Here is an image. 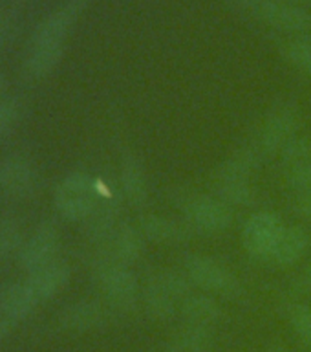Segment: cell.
Wrapping results in <instances>:
<instances>
[{
  "label": "cell",
  "mask_w": 311,
  "mask_h": 352,
  "mask_svg": "<svg viewBox=\"0 0 311 352\" xmlns=\"http://www.w3.org/2000/svg\"><path fill=\"white\" fill-rule=\"evenodd\" d=\"M180 314L183 323L213 327L222 318V308L216 297L207 292H192L180 302Z\"/></svg>",
  "instance_id": "e0dca14e"
},
{
  "label": "cell",
  "mask_w": 311,
  "mask_h": 352,
  "mask_svg": "<svg viewBox=\"0 0 311 352\" xmlns=\"http://www.w3.org/2000/svg\"><path fill=\"white\" fill-rule=\"evenodd\" d=\"M59 230L54 222H43L37 230L33 231V235L30 236V241L22 246L21 250V266L22 268L35 272V270L43 268L46 264L54 261L55 253L59 250Z\"/></svg>",
  "instance_id": "9c48e42d"
},
{
  "label": "cell",
  "mask_w": 311,
  "mask_h": 352,
  "mask_svg": "<svg viewBox=\"0 0 311 352\" xmlns=\"http://www.w3.org/2000/svg\"><path fill=\"white\" fill-rule=\"evenodd\" d=\"M233 352H240V351H233Z\"/></svg>",
  "instance_id": "8d00e7d4"
},
{
  "label": "cell",
  "mask_w": 311,
  "mask_h": 352,
  "mask_svg": "<svg viewBox=\"0 0 311 352\" xmlns=\"http://www.w3.org/2000/svg\"><path fill=\"white\" fill-rule=\"evenodd\" d=\"M284 175L286 184H288L293 191L299 192V195L311 191V164L304 165V167H299V169L286 170Z\"/></svg>",
  "instance_id": "f1b7e54d"
},
{
  "label": "cell",
  "mask_w": 311,
  "mask_h": 352,
  "mask_svg": "<svg viewBox=\"0 0 311 352\" xmlns=\"http://www.w3.org/2000/svg\"><path fill=\"white\" fill-rule=\"evenodd\" d=\"M260 151L240 147L220 165L216 175V197L231 208H247L257 200V187L253 184L258 167Z\"/></svg>",
  "instance_id": "6da1fadb"
},
{
  "label": "cell",
  "mask_w": 311,
  "mask_h": 352,
  "mask_svg": "<svg viewBox=\"0 0 311 352\" xmlns=\"http://www.w3.org/2000/svg\"><path fill=\"white\" fill-rule=\"evenodd\" d=\"M121 192L132 208H143L148 200V180L136 154L126 153L119 167Z\"/></svg>",
  "instance_id": "7c38bea8"
},
{
  "label": "cell",
  "mask_w": 311,
  "mask_h": 352,
  "mask_svg": "<svg viewBox=\"0 0 311 352\" xmlns=\"http://www.w3.org/2000/svg\"><path fill=\"white\" fill-rule=\"evenodd\" d=\"M167 352H169V351H167Z\"/></svg>",
  "instance_id": "74e56055"
},
{
  "label": "cell",
  "mask_w": 311,
  "mask_h": 352,
  "mask_svg": "<svg viewBox=\"0 0 311 352\" xmlns=\"http://www.w3.org/2000/svg\"><path fill=\"white\" fill-rule=\"evenodd\" d=\"M154 275L158 277V280L167 288V290L172 294L176 301L181 302L187 296L192 294V283L191 279L187 277L185 272H178V270L172 268H163L154 272Z\"/></svg>",
  "instance_id": "d4e9b609"
},
{
  "label": "cell",
  "mask_w": 311,
  "mask_h": 352,
  "mask_svg": "<svg viewBox=\"0 0 311 352\" xmlns=\"http://www.w3.org/2000/svg\"><path fill=\"white\" fill-rule=\"evenodd\" d=\"M97 283L106 301L117 312H132L136 308L141 288L128 264L103 257L97 263Z\"/></svg>",
  "instance_id": "277c9868"
},
{
  "label": "cell",
  "mask_w": 311,
  "mask_h": 352,
  "mask_svg": "<svg viewBox=\"0 0 311 352\" xmlns=\"http://www.w3.org/2000/svg\"><path fill=\"white\" fill-rule=\"evenodd\" d=\"M301 285H302V288H304V290L311 292V261L306 264V266H304V270H302Z\"/></svg>",
  "instance_id": "4dcf8cb0"
},
{
  "label": "cell",
  "mask_w": 311,
  "mask_h": 352,
  "mask_svg": "<svg viewBox=\"0 0 311 352\" xmlns=\"http://www.w3.org/2000/svg\"><path fill=\"white\" fill-rule=\"evenodd\" d=\"M92 0H70L62 8L46 16L33 33L32 44H62L70 28Z\"/></svg>",
  "instance_id": "30bf717a"
},
{
  "label": "cell",
  "mask_w": 311,
  "mask_h": 352,
  "mask_svg": "<svg viewBox=\"0 0 311 352\" xmlns=\"http://www.w3.org/2000/svg\"><path fill=\"white\" fill-rule=\"evenodd\" d=\"M176 208L183 214V220L192 231L203 235H218L233 226L235 211L216 195L205 192H178L174 198Z\"/></svg>",
  "instance_id": "7a4b0ae2"
},
{
  "label": "cell",
  "mask_w": 311,
  "mask_h": 352,
  "mask_svg": "<svg viewBox=\"0 0 311 352\" xmlns=\"http://www.w3.org/2000/svg\"><path fill=\"white\" fill-rule=\"evenodd\" d=\"M37 296L27 283H13L0 288V312L8 319H24L37 307Z\"/></svg>",
  "instance_id": "d6986e66"
},
{
  "label": "cell",
  "mask_w": 311,
  "mask_h": 352,
  "mask_svg": "<svg viewBox=\"0 0 311 352\" xmlns=\"http://www.w3.org/2000/svg\"><path fill=\"white\" fill-rule=\"evenodd\" d=\"M310 352H311V351H310Z\"/></svg>",
  "instance_id": "f35d334b"
},
{
  "label": "cell",
  "mask_w": 311,
  "mask_h": 352,
  "mask_svg": "<svg viewBox=\"0 0 311 352\" xmlns=\"http://www.w3.org/2000/svg\"><path fill=\"white\" fill-rule=\"evenodd\" d=\"M284 230V220L277 213L266 211V209L255 211L247 217L242 226V246L249 257L258 258V261H269Z\"/></svg>",
  "instance_id": "52a82bcc"
},
{
  "label": "cell",
  "mask_w": 311,
  "mask_h": 352,
  "mask_svg": "<svg viewBox=\"0 0 311 352\" xmlns=\"http://www.w3.org/2000/svg\"><path fill=\"white\" fill-rule=\"evenodd\" d=\"M21 116V103L15 98H8L0 101V136L10 132Z\"/></svg>",
  "instance_id": "83f0119b"
},
{
  "label": "cell",
  "mask_w": 311,
  "mask_h": 352,
  "mask_svg": "<svg viewBox=\"0 0 311 352\" xmlns=\"http://www.w3.org/2000/svg\"><path fill=\"white\" fill-rule=\"evenodd\" d=\"M290 323L295 334L308 346H311V305L310 302H295L290 307Z\"/></svg>",
  "instance_id": "484cf974"
},
{
  "label": "cell",
  "mask_w": 311,
  "mask_h": 352,
  "mask_svg": "<svg viewBox=\"0 0 311 352\" xmlns=\"http://www.w3.org/2000/svg\"><path fill=\"white\" fill-rule=\"evenodd\" d=\"M246 15L257 21L282 30L291 35L295 33H311V11L310 8L288 4L282 0H253L247 8Z\"/></svg>",
  "instance_id": "ba28073f"
},
{
  "label": "cell",
  "mask_w": 311,
  "mask_h": 352,
  "mask_svg": "<svg viewBox=\"0 0 311 352\" xmlns=\"http://www.w3.org/2000/svg\"><path fill=\"white\" fill-rule=\"evenodd\" d=\"M213 341V327L185 323L170 341L169 352H209Z\"/></svg>",
  "instance_id": "ffe728a7"
},
{
  "label": "cell",
  "mask_w": 311,
  "mask_h": 352,
  "mask_svg": "<svg viewBox=\"0 0 311 352\" xmlns=\"http://www.w3.org/2000/svg\"><path fill=\"white\" fill-rule=\"evenodd\" d=\"M282 54L291 66L311 77V33H295L286 38Z\"/></svg>",
  "instance_id": "603a6c76"
},
{
  "label": "cell",
  "mask_w": 311,
  "mask_h": 352,
  "mask_svg": "<svg viewBox=\"0 0 311 352\" xmlns=\"http://www.w3.org/2000/svg\"><path fill=\"white\" fill-rule=\"evenodd\" d=\"M282 167L286 170L299 169L311 164V136H295L284 151L279 154Z\"/></svg>",
  "instance_id": "cb8c5ba5"
},
{
  "label": "cell",
  "mask_w": 311,
  "mask_h": 352,
  "mask_svg": "<svg viewBox=\"0 0 311 352\" xmlns=\"http://www.w3.org/2000/svg\"><path fill=\"white\" fill-rule=\"evenodd\" d=\"M0 186L13 197H27L37 187V175L26 160L11 158L0 167Z\"/></svg>",
  "instance_id": "ac0fdd59"
},
{
  "label": "cell",
  "mask_w": 311,
  "mask_h": 352,
  "mask_svg": "<svg viewBox=\"0 0 311 352\" xmlns=\"http://www.w3.org/2000/svg\"><path fill=\"white\" fill-rule=\"evenodd\" d=\"M145 239L156 244H165V246H178L191 241L194 231L185 220L170 219L163 214L147 213L139 217V226H137Z\"/></svg>",
  "instance_id": "8fae6325"
},
{
  "label": "cell",
  "mask_w": 311,
  "mask_h": 352,
  "mask_svg": "<svg viewBox=\"0 0 311 352\" xmlns=\"http://www.w3.org/2000/svg\"><path fill=\"white\" fill-rule=\"evenodd\" d=\"M282 2H288V4L302 6V8H311V0H282Z\"/></svg>",
  "instance_id": "836d02e7"
},
{
  "label": "cell",
  "mask_w": 311,
  "mask_h": 352,
  "mask_svg": "<svg viewBox=\"0 0 311 352\" xmlns=\"http://www.w3.org/2000/svg\"><path fill=\"white\" fill-rule=\"evenodd\" d=\"M65 46L62 44H32V52L26 59L27 76L33 79L46 77L49 72H54L62 59Z\"/></svg>",
  "instance_id": "7402d4cb"
},
{
  "label": "cell",
  "mask_w": 311,
  "mask_h": 352,
  "mask_svg": "<svg viewBox=\"0 0 311 352\" xmlns=\"http://www.w3.org/2000/svg\"><path fill=\"white\" fill-rule=\"evenodd\" d=\"M301 112L293 101H280L269 110L258 132L257 148L266 156H279L288 143L297 136Z\"/></svg>",
  "instance_id": "8992f818"
},
{
  "label": "cell",
  "mask_w": 311,
  "mask_h": 352,
  "mask_svg": "<svg viewBox=\"0 0 311 352\" xmlns=\"http://www.w3.org/2000/svg\"><path fill=\"white\" fill-rule=\"evenodd\" d=\"M145 235L139 228L132 224H121L110 235V246L106 257L114 258L117 263L128 264L139 261L145 252Z\"/></svg>",
  "instance_id": "5bb4252c"
},
{
  "label": "cell",
  "mask_w": 311,
  "mask_h": 352,
  "mask_svg": "<svg viewBox=\"0 0 311 352\" xmlns=\"http://www.w3.org/2000/svg\"><path fill=\"white\" fill-rule=\"evenodd\" d=\"M4 90H5V79L4 76H0V101L4 99Z\"/></svg>",
  "instance_id": "e575fe53"
},
{
  "label": "cell",
  "mask_w": 311,
  "mask_h": 352,
  "mask_svg": "<svg viewBox=\"0 0 311 352\" xmlns=\"http://www.w3.org/2000/svg\"><path fill=\"white\" fill-rule=\"evenodd\" d=\"M311 246L310 233L302 226H286L284 233L280 235L279 244L271 253V258L280 268H291L304 258Z\"/></svg>",
  "instance_id": "9a60e30c"
},
{
  "label": "cell",
  "mask_w": 311,
  "mask_h": 352,
  "mask_svg": "<svg viewBox=\"0 0 311 352\" xmlns=\"http://www.w3.org/2000/svg\"><path fill=\"white\" fill-rule=\"evenodd\" d=\"M21 244V228H19L15 222H10V220L0 222V257H4V255H10L11 252H15Z\"/></svg>",
  "instance_id": "4316f807"
},
{
  "label": "cell",
  "mask_w": 311,
  "mask_h": 352,
  "mask_svg": "<svg viewBox=\"0 0 311 352\" xmlns=\"http://www.w3.org/2000/svg\"><path fill=\"white\" fill-rule=\"evenodd\" d=\"M97 182L87 173H70L55 191V208L66 220H87L99 206Z\"/></svg>",
  "instance_id": "5b68a950"
},
{
  "label": "cell",
  "mask_w": 311,
  "mask_h": 352,
  "mask_svg": "<svg viewBox=\"0 0 311 352\" xmlns=\"http://www.w3.org/2000/svg\"><path fill=\"white\" fill-rule=\"evenodd\" d=\"M4 32H5V19H4V15L0 13V35H2Z\"/></svg>",
  "instance_id": "d590c367"
},
{
  "label": "cell",
  "mask_w": 311,
  "mask_h": 352,
  "mask_svg": "<svg viewBox=\"0 0 311 352\" xmlns=\"http://www.w3.org/2000/svg\"><path fill=\"white\" fill-rule=\"evenodd\" d=\"M183 272L191 279L192 286L211 296L238 297L242 294L240 279L218 258L191 253L183 258Z\"/></svg>",
  "instance_id": "3957f363"
},
{
  "label": "cell",
  "mask_w": 311,
  "mask_h": 352,
  "mask_svg": "<svg viewBox=\"0 0 311 352\" xmlns=\"http://www.w3.org/2000/svg\"><path fill=\"white\" fill-rule=\"evenodd\" d=\"M141 301L145 312L152 321L165 323L180 312V302L176 301L172 294L158 280V277L150 274L141 288Z\"/></svg>",
  "instance_id": "4fadbf2b"
},
{
  "label": "cell",
  "mask_w": 311,
  "mask_h": 352,
  "mask_svg": "<svg viewBox=\"0 0 311 352\" xmlns=\"http://www.w3.org/2000/svg\"><path fill=\"white\" fill-rule=\"evenodd\" d=\"M295 213L301 217V219L311 222V191L302 192L299 195L295 200Z\"/></svg>",
  "instance_id": "f546056e"
},
{
  "label": "cell",
  "mask_w": 311,
  "mask_h": 352,
  "mask_svg": "<svg viewBox=\"0 0 311 352\" xmlns=\"http://www.w3.org/2000/svg\"><path fill=\"white\" fill-rule=\"evenodd\" d=\"M70 280V268L68 264L60 261H51L43 268L32 272V277L27 279V286L37 296L38 302L48 301L55 294H59Z\"/></svg>",
  "instance_id": "2e32d148"
},
{
  "label": "cell",
  "mask_w": 311,
  "mask_h": 352,
  "mask_svg": "<svg viewBox=\"0 0 311 352\" xmlns=\"http://www.w3.org/2000/svg\"><path fill=\"white\" fill-rule=\"evenodd\" d=\"M264 352H291L288 346L284 345V343H280V341H277V343H271V345L266 349Z\"/></svg>",
  "instance_id": "d6a6232c"
},
{
  "label": "cell",
  "mask_w": 311,
  "mask_h": 352,
  "mask_svg": "<svg viewBox=\"0 0 311 352\" xmlns=\"http://www.w3.org/2000/svg\"><path fill=\"white\" fill-rule=\"evenodd\" d=\"M104 318H106V312L99 302L81 301L66 308L62 318H60V323L65 329L82 332V330L99 327L104 321Z\"/></svg>",
  "instance_id": "44dd1931"
},
{
  "label": "cell",
  "mask_w": 311,
  "mask_h": 352,
  "mask_svg": "<svg viewBox=\"0 0 311 352\" xmlns=\"http://www.w3.org/2000/svg\"><path fill=\"white\" fill-rule=\"evenodd\" d=\"M10 330H11V319L0 318V341L10 334Z\"/></svg>",
  "instance_id": "1f68e13d"
}]
</instances>
